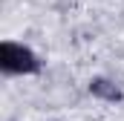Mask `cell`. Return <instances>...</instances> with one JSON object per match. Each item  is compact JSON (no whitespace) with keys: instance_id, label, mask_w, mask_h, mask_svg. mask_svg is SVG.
I'll return each instance as SVG.
<instances>
[{"instance_id":"6da1fadb","label":"cell","mask_w":124,"mask_h":121,"mask_svg":"<svg viewBox=\"0 0 124 121\" xmlns=\"http://www.w3.org/2000/svg\"><path fill=\"white\" fill-rule=\"evenodd\" d=\"M0 69L6 75H35V72H40V60L32 49L3 40L0 43Z\"/></svg>"},{"instance_id":"7a4b0ae2","label":"cell","mask_w":124,"mask_h":121,"mask_svg":"<svg viewBox=\"0 0 124 121\" xmlns=\"http://www.w3.org/2000/svg\"><path fill=\"white\" fill-rule=\"evenodd\" d=\"M90 92H93L95 98H101V101H113V104L124 98V92L118 90L110 78H93V81H90Z\"/></svg>"}]
</instances>
